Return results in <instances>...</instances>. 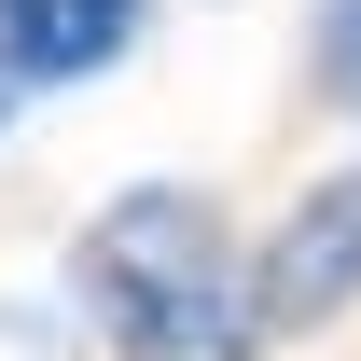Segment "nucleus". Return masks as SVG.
I'll use <instances>...</instances> for the list:
<instances>
[{
  "label": "nucleus",
  "instance_id": "nucleus-1",
  "mask_svg": "<svg viewBox=\"0 0 361 361\" xmlns=\"http://www.w3.org/2000/svg\"><path fill=\"white\" fill-rule=\"evenodd\" d=\"M70 292L126 361H236L250 348V264H236L223 209L195 180H139L84 223L70 250Z\"/></svg>",
  "mask_w": 361,
  "mask_h": 361
},
{
  "label": "nucleus",
  "instance_id": "nucleus-2",
  "mask_svg": "<svg viewBox=\"0 0 361 361\" xmlns=\"http://www.w3.org/2000/svg\"><path fill=\"white\" fill-rule=\"evenodd\" d=\"M348 306H361V167H334L250 250V334H319V319H348Z\"/></svg>",
  "mask_w": 361,
  "mask_h": 361
},
{
  "label": "nucleus",
  "instance_id": "nucleus-3",
  "mask_svg": "<svg viewBox=\"0 0 361 361\" xmlns=\"http://www.w3.org/2000/svg\"><path fill=\"white\" fill-rule=\"evenodd\" d=\"M139 28H153V0H0V84L42 97V84H97V70H126Z\"/></svg>",
  "mask_w": 361,
  "mask_h": 361
},
{
  "label": "nucleus",
  "instance_id": "nucleus-4",
  "mask_svg": "<svg viewBox=\"0 0 361 361\" xmlns=\"http://www.w3.org/2000/svg\"><path fill=\"white\" fill-rule=\"evenodd\" d=\"M319 84L361 111V0H334V14H319Z\"/></svg>",
  "mask_w": 361,
  "mask_h": 361
},
{
  "label": "nucleus",
  "instance_id": "nucleus-5",
  "mask_svg": "<svg viewBox=\"0 0 361 361\" xmlns=\"http://www.w3.org/2000/svg\"><path fill=\"white\" fill-rule=\"evenodd\" d=\"M0 111H14V84H0Z\"/></svg>",
  "mask_w": 361,
  "mask_h": 361
}]
</instances>
